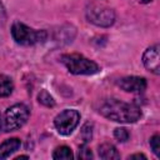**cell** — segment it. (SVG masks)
<instances>
[{
	"mask_svg": "<svg viewBox=\"0 0 160 160\" xmlns=\"http://www.w3.org/2000/svg\"><path fill=\"white\" fill-rule=\"evenodd\" d=\"M99 112L109 120L122 124L135 122L141 116V110L139 106L118 99L102 100L99 106Z\"/></svg>",
	"mask_w": 160,
	"mask_h": 160,
	"instance_id": "6da1fadb",
	"label": "cell"
},
{
	"mask_svg": "<svg viewBox=\"0 0 160 160\" xmlns=\"http://www.w3.org/2000/svg\"><path fill=\"white\" fill-rule=\"evenodd\" d=\"M60 61L66 66V69L74 75H92L99 72V65L80 55V54H64L60 58Z\"/></svg>",
	"mask_w": 160,
	"mask_h": 160,
	"instance_id": "7a4b0ae2",
	"label": "cell"
},
{
	"mask_svg": "<svg viewBox=\"0 0 160 160\" xmlns=\"http://www.w3.org/2000/svg\"><path fill=\"white\" fill-rule=\"evenodd\" d=\"M11 36L15 40V42L29 46V45H35L45 41L48 38V32L45 30L31 29L28 25L16 21L11 26Z\"/></svg>",
	"mask_w": 160,
	"mask_h": 160,
	"instance_id": "3957f363",
	"label": "cell"
},
{
	"mask_svg": "<svg viewBox=\"0 0 160 160\" xmlns=\"http://www.w3.org/2000/svg\"><path fill=\"white\" fill-rule=\"evenodd\" d=\"M29 109L24 104H15L10 106L4 118V129L5 131H14L24 126L29 119Z\"/></svg>",
	"mask_w": 160,
	"mask_h": 160,
	"instance_id": "277c9868",
	"label": "cell"
},
{
	"mask_svg": "<svg viewBox=\"0 0 160 160\" xmlns=\"http://www.w3.org/2000/svg\"><path fill=\"white\" fill-rule=\"evenodd\" d=\"M86 19L96 26L108 28L115 21V12L105 5L92 4L86 9Z\"/></svg>",
	"mask_w": 160,
	"mask_h": 160,
	"instance_id": "5b68a950",
	"label": "cell"
},
{
	"mask_svg": "<svg viewBox=\"0 0 160 160\" xmlns=\"http://www.w3.org/2000/svg\"><path fill=\"white\" fill-rule=\"evenodd\" d=\"M80 121V114L74 109H66L54 119L55 129L60 135H70Z\"/></svg>",
	"mask_w": 160,
	"mask_h": 160,
	"instance_id": "8992f818",
	"label": "cell"
},
{
	"mask_svg": "<svg viewBox=\"0 0 160 160\" xmlns=\"http://www.w3.org/2000/svg\"><path fill=\"white\" fill-rule=\"evenodd\" d=\"M142 62H144V66L159 75L160 74V54H159V45H152L150 48H148L142 55Z\"/></svg>",
	"mask_w": 160,
	"mask_h": 160,
	"instance_id": "52a82bcc",
	"label": "cell"
},
{
	"mask_svg": "<svg viewBox=\"0 0 160 160\" xmlns=\"http://www.w3.org/2000/svg\"><path fill=\"white\" fill-rule=\"evenodd\" d=\"M118 85L126 92H142L146 89V80L141 76H125L118 81Z\"/></svg>",
	"mask_w": 160,
	"mask_h": 160,
	"instance_id": "ba28073f",
	"label": "cell"
},
{
	"mask_svg": "<svg viewBox=\"0 0 160 160\" xmlns=\"http://www.w3.org/2000/svg\"><path fill=\"white\" fill-rule=\"evenodd\" d=\"M20 145H21V141L18 138H11L1 142L0 144V159L9 158L12 152H15L20 148Z\"/></svg>",
	"mask_w": 160,
	"mask_h": 160,
	"instance_id": "9c48e42d",
	"label": "cell"
},
{
	"mask_svg": "<svg viewBox=\"0 0 160 160\" xmlns=\"http://www.w3.org/2000/svg\"><path fill=\"white\" fill-rule=\"evenodd\" d=\"M98 154L100 156V159H104V160H111V159H120V154L118 152L116 148L112 145V144H109V142H105V144H101L98 149Z\"/></svg>",
	"mask_w": 160,
	"mask_h": 160,
	"instance_id": "30bf717a",
	"label": "cell"
},
{
	"mask_svg": "<svg viewBox=\"0 0 160 160\" xmlns=\"http://www.w3.org/2000/svg\"><path fill=\"white\" fill-rule=\"evenodd\" d=\"M12 80L6 75H0V98L9 96L12 92Z\"/></svg>",
	"mask_w": 160,
	"mask_h": 160,
	"instance_id": "8fae6325",
	"label": "cell"
},
{
	"mask_svg": "<svg viewBox=\"0 0 160 160\" xmlns=\"http://www.w3.org/2000/svg\"><path fill=\"white\" fill-rule=\"evenodd\" d=\"M72 158H74L72 151L68 146H59L55 149V151L52 154V159H55V160H70Z\"/></svg>",
	"mask_w": 160,
	"mask_h": 160,
	"instance_id": "7c38bea8",
	"label": "cell"
},
{
	"mask_svg": "<svg viewBox=\"0 0 160 160\" xmlns=\"http://www.w3.org/2000/svg\"><path fill=\"white\" fill-rule=\"evenodd\" d=\"M38 101L44 105V106H48V108H52L55 105V101L52 99V96L46 91V90H41L38 95Z\"/></svg>",
	"mask_w": 160,
	"mask_h": 160,
	"instance_id": "4fadbf2b",
	"label": "cell"
},
{
	"mask_svg": "<svg viewBox=\"0 0 160 160\" xmlns=\"http://www.w3.org/2000/svg\"><path fill=\"white\" fill-rule=\"evenodd\" d=\"M80 139L82 140L84 144H88L90 140H91V136H92V125L86 122L84 124V126L81 128V131H80Z\"/></svg>",
	"mask_w": 160,
	"mask_h": 160,
	"instance_id": "5bb4252c",
	"label": "cell"
},
{
	"mask_svg": "<svg viewBox=\"0 0 160 160\" xmlns=\"http://www.w3.org/2000/svg\"><path fill=\"white\" fill-rule=\"evenodd\" d=\"M114 136L118 139V141H121V142H125L129 140V131L125 129V128H116L115 131H114Z\"/></svg>",
	"mask_w": 160,
	"mask_h": 160,
	"instance_id": "9a60e30c",
	"label": "cell"
},
{
	"mask_svg": "<svg viewBox=\"0 0 160 160\" xmlns=\"http://www.w3.org/2000/svg\"><path fill=\"white\" fill-rule=\"evenodd\" d=\"M150 146H151L154 154H155L158 158H160V136H159L158 134L154 135V136L150 139Z\"/></svg>",
	"mask_w": 160,
	"mask_h": 160,
	"instance_id": "2e32d148",
	"label": "cell"
},
{
	"mask_svg": "<svg viewBox=\"0 0 160 160\" xmlns=\"http://www.w3.org/2000/svg\"><path fill=\"white\" fill-rule=\"evenodd\" d=\"M79 158L80 159H84V160H89V159H92V152L91 150L86 146V144H82L79 149Z\"/></svg>",
	"mask_w": 160,
	"mask_h": 160,
	"instance_id": "e0dca14e",
	"label": "cell"
},
{
	"mask_svg": "<svg viewBox=\"0 0 160 160\" xmlns=\"http://www.w3.org/2000/svg\"><path fill=\"white\" fill-rule=\"evenodd\" d=\"M6 20H8L6 10H5V8H4V5H2V2L0 0V28L6 24Z\"/></svg>",
	"mask_w": 160,
	"mask_h": 160,
	"instance_id": "ac0fdd59",
	"label": "cell"
},
{
	"mask_svg": "<svg viewBox=\"0 0 160 160\" xmlns=\"http://www.w3.org/2000/svg\"><path fill=\"white\" fill-rule=\"evenodd\" d=\"M129 159H144V160H146V156L144 154H134V155L129 156Z\"/></svg>",
	"mask_w": 160,
	"mask_h": 160,
	"instance_id": "d6986e66",
	"label": "cell"
},
{
	"mask_svg": "<svg viewBox=\"0 0 160 160\" xmlns=\"http://www.w3.org/2000/svg\"><path fill=\"white\" fill-rule=\"evenodd\" d=\"M140 2H142V4H148V2H150V1H152V0H139Z\"/></svg>",
	"mask_w": 160,
	"mask_h": 160,
	"instance_id": "ffe728a7",
	"label": "cell"
},
{
	"mask_svg": "<svg viewBox=\"0 0 160 160\" xmlns=\"http://www.w3.org/2000/svg\"><path fill=\"white\" fill-rule=\"evenodd\" d=\"M1 128H2V121H1V116H0V131H1Z\"/></svg>",
	"mask_w": 160,
	"mask_h": 160,
	"instance_id": "44dd1931",
	"label": "cell"
}]
</instances>
